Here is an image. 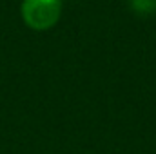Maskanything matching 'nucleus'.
Returning <instances> with one entry per match:
<instances>
[{
	"label": "nucleus",
	"instance_id": "nucleus-2",
	"mask_svg": "<svg viewBox=\"0 0 156 154\" xmlns=\"http://www.w3.org/2000/svg\"><path fill=\"white\" fill-rule=\"evenodd\" d=\"M133 9L140 15H151L156 11V0H131Z\"/></svg>",
	"mask_w": 156,
	"mask_h": 154
},
{
	"label": "nucleus",
	"instance_id": "nucleus-1",
	"mask_svg": "<svg viewBox=\"0 0 156 154\" xmlns=\"http://www.w3.org/2000/svg\"><path fill=\"white\" fill-rule=\"evenodd\" d=\"M64 0H22V20L33 31H47L55 27L62 16Z\"/></svg>",
	"mask_w": 156,
	"mask_h": 154
}]
</instances>
